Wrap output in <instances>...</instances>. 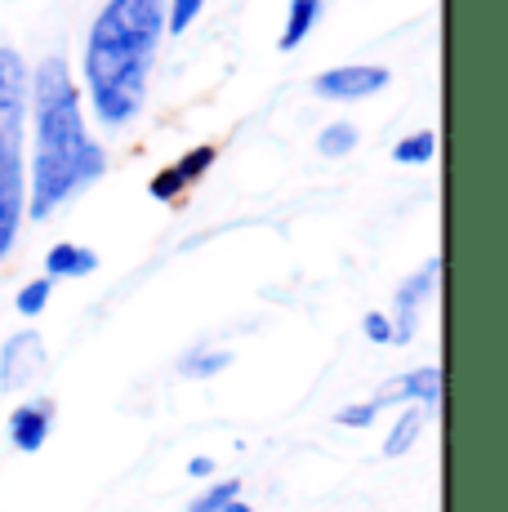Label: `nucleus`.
<instances>
[{
  "mask_svg": "<svg viewBox=\"0 0 508 512\" xmlns=\"http://www.w3.org/2000/svg\"><path fill=\"white\" fill-rule=\"evenodd\" d=\"M205 0H165V32H188Z\"/></svg>",
  "mask_w": 508,
  "mask_h": 512,
  "instance_id": "obj_19",
  "label": "nucleus"
},
{
  "mask_svg": "<svg viewBox=\"0 0 508 512\" xmlns=\"http://www.w3.org/2000/svg\"><path fill=\"white\" fill-rule=\"evenodd\" d=\"M50 432H54V401L50 397L14 406V415H9V441H14V450L36 455V450L50 441Z\"/></svg>",
  "mask_w": 508,
  "mask_h": 512,
  "instance_id": "obj_9",
  "label": "nucleus"
},
{
  "mask_svg": "<svg viewBox=\"0 0 508 512\" xmlns=\"http://www.w3.org/2000/svg\"><path fill=\"white\" fill-rule=\"evenodd\" d=\"M188 472H192V477H210V472H214V459H192V464H188Z\"/></svg>",
  "mask_w": 508,
  "mask_h": 512,
  "instance_id": "obj_22",
  "label": "nucleus"
},
{
  "mask_svg": "<svg viewBox=\"0 0 508 512\" xmlns=\"http://www.w3.org/2000/svg\"><path fill=\"white\" fill-rule=\"evenodd\" d=\"M232 366V352L223 348H210V352H188V357L179 361V370L188 374V379H214V374H223Z\"/></svg>",
  "mask_w": 508,
  "mask_h": 512,
  "instance_id": "obj_16",
  "label": "nucleus"
},
{
  "mask_svg": "<svg viewBox=\"0 0 508 512\" xmlns=\"http://www.w3.org/2000/svg\"><path fill=\"white\" fill-rule=\"evenodd\" d=\"M361 330H366L370 343H393V321H388V312H366Z\"/></svg>",
  "mask_w": 508,
  "mask_h": 512,
  "instance_id": "obj_21",
  "label": "nucleus"
},
{
  "mask_svg": "<svg viewBox=\"0 0 508 512\" xmlns=\"http://www.w3.org/2000/svg\"><path fill=\"white\" fill-rule=\"evenodd\" d=\"M437 277H442V259H428L424 268H419L415 277H406L402 290L393 294V312H388V321H393V343H410V339H415L419 308L433 299Z\"/></svg>",
  "mask_w": 508,
  "mask_h": 512,
  "instance_id": "obj_4",
  "label": "nucleus"
},
{
  "mask_svg": "<svg viewBox=\"0 0 508 512\" xmlns=\"http://www.w3.org/2000/svg\"><path fill=\"white\" fill-rule=\"evenodd\" d=\"M317 14H321V0H290V9H286V27H281V41H277L281 54H290L295 45H304V36L312 32Z\"/></svg>",
  "mask_w": 508,
  "mask_h": 512,
  "instance_id": "obj_13",
  "label": "nucleus"
},
{
  "mask_svg": "<svg viewBox=\"0 0 508 512\" xmlns=\"http://www.w3.org/2000/svg\"><path fill=\"white\" fill-rule=\"evenodd\" d=\"M99 268V254L85 250V245L72 241H58L50 254H45V277L50 281H67V277H90Z\"/></svg>",
  "mask_w": 508,
  "mask_h": 512,
  "instance_id": "obj_11",
  "label": "nucleus"
},
{
  "mask_svg": "<svg viewBox=\"0 0 508 512\" xmlns=\"http://www.w3.org/2000/svg\"><path fill=\"white\" fill-rule=\"evenodd\" d=\"M165 32V0H107L85 41V90L94 116L116 130L143 112L148 72Z\"/></svg>",
  "mask_w": 508,
  "mask_h": 512,
  "instance_id": "obj_2",
  "label": "nucleus"
},
{
  "mask_svg": "<svg viewBox=\"0 0 508 512\" xmlns=\"http://www.w3.org/2000/svg\"><path fill=\"white\" fill-rule=\"evenodd\" d=\"M437 156V134L433 130H415L410 139L393 143V161L397 165H428Z\"/></svg>",
  "mask_w": 508,
  "mask_h": 512,
  "instance_id": "obj_15",
  "label": "nucleus"
},
{
  "mask_svg": "<svg viewBox=\"0 0 508 512\" xmlns=\"http://www.w3.org/2000/svg\"><path fill=\"white\" fill-rule=\"evenodd\" d=\"M36 103V147L27 170V214L50 219L72 192L90 187L107 170L103 147L85 134L81 94L63 58H45L32 81Z\"/></svg>",
  "mask_w": 508,
  "mask_h": 512,
  "instance_id": "obj_1",
  "label": "nucleus"
},
{
  "mask_svg": "<svg viewBox=\"0 0 508 512\" xmlns=\"http://www.w3.org/2000/svg\"><path fill=\"white\" fill-rule=\"evenodd\" d=\"M335 419L344 423V428H370V423H375V406H370V401H353V406H344Z\"/></svg>",
  "mask_w": 508,
  "mask_h": 512,
  "instance_id": "obj_20",
  "label": "nucleus"
},
{
  "mask_svg": "<svg viewBox=\"0 0 508 512\" xmlns=\"http://www.w3.org/2000/svg\"><path fill=\"white\" fill-rule=\"evenodd\" d=\"M357 147V125H348V121H335V125H326V130L317 134V152L321 156H348Z\"/></svg>",
  "mask_w": 508,
  "mask_h": 512,
  "instance_id": "obj_17",
  "label": "nucleus"
},
{
  "mask_svg": "<svg viewBox=\"0 0 508 512\" xmlns=\"http://www.w3.org/2000/svg\"><path fill=\"white\" fill-rule=\"evenodd\" d=\"M388 85V72L375 63H344V67H330L312 81V90L330 103H357V98H370Z\"/></svg>",
  "mask_w": 508,
  "mask_h": 512,
  "instance_id": "obj_6",
  "label": "nucleus"
},
{
  "mask_svg": "<svg viewBox=\"0 0 508 512\" xmlns=\"http://www.w3.org/2000/svg\"><path fill=\"white\" fill-rule=\"evenodd\" d=\"M188 512H254V508L241 499V481L228 477V481H219V486H210L205 495L192 499Z\"/></svg>",
  "mask_w": 508,
  "mask_h": 512,
  "instance_id": "obj_14",
  "label": "nucleus"
},
{
  "mask_svg": "<svg viewBox=\"0 0 508 512\" xmlns=\"http://www.w3.org/2000/svg\"><path fill=\"white\" fill-rule=\"evenodd\" d=\"M45 370V339L36 330L9 334V343L0 348V388L18 392Z\"/></svg>",
  "mask_w": 508,
  "mask_h": 512,
  "instance_id": "obj_8",
  "label": "nucleus"
},
{
  "mask_svg": "<svg viewBox=\"0 0 508 512\" xmlns=\"http://www.w3.org/2000/svg\"><path fill=\"white\" fill-rule=\"evenodd\" d=\"M424 419H428V410H424V406H406L402 415L393 419V428H388V437H384V455H388V459H402L406 450L419 441V432H424Z\"/></svg>",
  "mask_w": 508,
  "mask_h": 512,
  "instance_id": "obj_12",
  "label": "nucleus"
},
{
  "mask_svg": "<svg viewBox=\"0 0 508 512\" xmlns=\"http://www.w3.org/2000/svg\"><path fill=\"white\" fill-rule=\"evenodd\" d=\"M214 156H219V152H214L210 143H201V147H192L188 156H179V161H174L170 170H161V174H156V179L148 183L152 201H161V205L179 201V192H183V187H192V183H197L205 170H210V165H214Z\"/></svg>",
  "mask_w": 508,
  "mask_h": 512,
  "instance_id": "obj_10",
  "label": "nucleus"
},
{
  "mask_svg": "<svg viewBox=\"0 0 508 512\" xmlns=\"http://www.w3.org/2000/svg\"><path fill=\"white\" fill-rule=\"evenodd\" d=\"M437 401H442V370H437V366H419L410 374L388 379L384 388L370 397V406H375V415H379L384 406H424V410H433Z\"/></svg>",
  "mask_w": 508,
  "mask_h": 512,
  "instance_id": "obj_7",
  "label": "nucleus"
},
{
  "mask_svg": "<svg viewBox=\"0 0 508 512\" xmlns=\"http://www.w3.org/2000/svg\"><path fill=\"white\" fill-rule=\"evenodd\" d=\"M23 214H27L23 152H18V143H0V263H5V254L14 250Z\"/></svg>",
  "mask_w": 508,
  "mask_h": 512,
  "instance_id": "obj_3",
  "label": "nucleus"
},
{
  "mask_svg": "<svg viewBox=\"0 0 508 512\" xmlns=\"http://www.w3.org/2000/svg\"><path fill=\"white\" fill-rule=\"evenodd\" d=\"M50 294H54V281H50V277H36V281H27L23 290H18L14 308L23 312V317H41L45 303H50Z\"/></svg>",
  "mask_w": 508,
  "mask_h": 512,
  "instance_id": "obj_18",
  "label": "nucleus"
},
{
  "mask_svg": "<svg viewBox=\"0 0 508 512\" xmlns=\"http://www.w3.org/2000/svg\"><path fill=\"white\" fill-rule=\"evenodd\" d=\"M27 116V67L18 49L0 45V143H18Z\"/></svg>",
  "mask_w": 508,
  "mask_h": 512,
  "instance_id": "obj_5",
  "label": "nucleus"
}]
</instances>
